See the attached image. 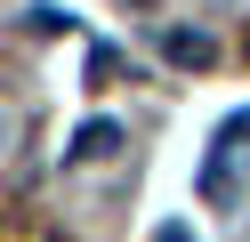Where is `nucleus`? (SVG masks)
I'll return each instance as SVG.
<instances>
[{
  "instance_id": "1",
  "label": "nucleus",
  "mask_w": 250,
  "mask_h": 242,
  "mask_svg": "<svg viewBox=\"0 0 250 242\" xmlns=\"http://www.w3.org/2000/svg\"><path fill=\"white\" fill-rule=\"evenodd\" d=\"M169 57H178V65H202V57H210V41H202V32H169Z\"/></svg>"
},
{
  "instance_id": "2",
  "label": "nucleus",
  "mask_w": 250,
  "mask_h": 242,
  "mask_svg": "<svg viewBox=\"0 0 250 242\" xmlns=\"http://www.w3.org/2000/svg\"><path fill=\"white\" fill-rule=\"evenodd\" d=\"M153 242H194V234H186V226H178V218H169V226H162V234H153Z\"/></svg>"
}]
</instances>
